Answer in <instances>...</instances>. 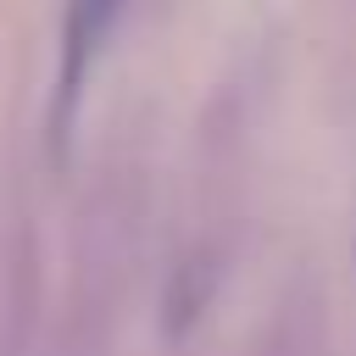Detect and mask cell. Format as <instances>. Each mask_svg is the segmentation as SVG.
<instances>
[{
  "mask_svg": "<svg viewBox=\"0 0 356 356\" xmlns=\"http://www.w3.org/2000/svg\"><path fill=\"white\" fill-rule=\"evenodd\" d=\"M122 0H72L67 11V28H61V67H56V106H50V134L56 145L72 134V117H78V100H83V83H89V67L117 22Z\"/></svg>",
  "mask_w": 356,
  "mask_h": 356,
  "instance_id": "obj_1",
  "label": "cell"
}]
</instances>
